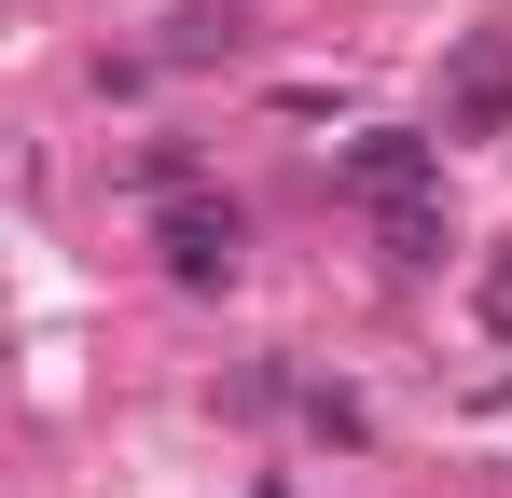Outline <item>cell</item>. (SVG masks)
<instances>
[{"instance_id": "obj_4", "label": "cell", "mask_w": 512, "mask_h": 498, "mask_svg": "<svg viewBox=\"0 0 512 498\" xmlns=\"http://www.w3.org/2000/svg\"><path fill=\"white\" fill-rule=\"evenodd\" d=\"M291 402H305V429H333V443H374V415H360V388H333V374H305Z\"/></svg>"}, {"instance_id": "obj_5", "label": "cell", "mask_w": 512, "mask_h": 498, "mask_svg": "<svg viewBox=\"0 0 512 498\" xmlns=\"http://www.w3.org/2000/svg\"><path fill=\"white\" fill-rule=\"evenodd\" d=\"M388 263H443V222L429 208H388Z\"/></svg>"}, {"instance_id": "obj_1", "label": "cell", "mask_w": 512, "mask_h": 498, "mask_svg": "<svg viewBox=\"0 0 512 498\" xmlns=\"http://www.w3.org/2000/svg\"><path fill=\"white\" fill-rule=\"evenodd\" d=\"M333 180L360 194V208H416L429 180H443V139H416V125H374V139H346Z\"/></svg>"}, {"instance_id": "obj_6", "label": "cell", "mask_w": 512, "mask_h": 498, "mask_svg": "<svg viewBox=\"0 0 512 498\" xmlns=\"http://www.w3.org/2000/svg\"><path fill=\"white\" fill-rule=\"evenodd\" d=\"M471 305H485V332L512 346V249H485V291H471Z\"/></svg>"}, {"instance_id": "obj_2", "label": "cell", "mask_w": 512, "mask_h": 498, "mask_svg": "<svg viewBox=\"0 0 512 498\" xmlns=\"http://www.w3.org/2000/svg\"><path fill=\"white\" fill-rule=\"evenodd\" d=\"M512 125V28H471L443 70V139H499Z\"/></svg>"}, {"instance_id": "obj_3", "label": "cell", "mask_w": 512, "mask_h": 498, "mask_svg": "<svg viewBox=\"0 0 512 498\" xmlns=\"http://www.w3.org/2000/svg\"><path fill=\"white\" fill-rule=\"evenodd\" d=\"M153 249H167L180 291H222V277H236V249H250V222H236V194H222V208H167Z\"/></svg>"}]
</instances>
